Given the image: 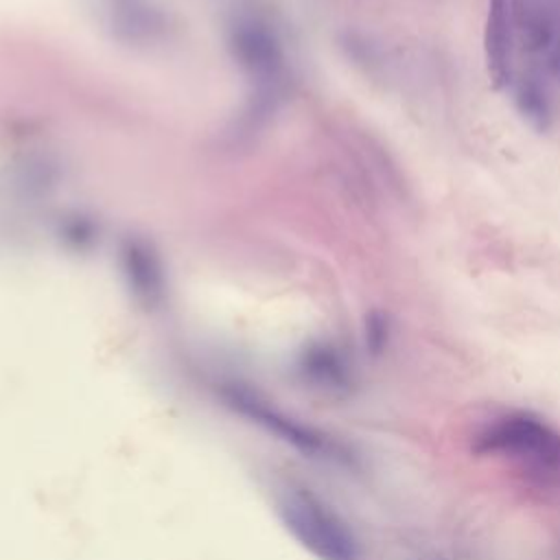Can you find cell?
Wrapping results in <instances>:
<instances>
[{"label":"cell","instance_id":"6da1fadb","mask_svg":"<svg viewBox=\"0 0 560 560\" xmlns=\"http://www.w3.org/2000/svg\"><path fill=\"white\" fill-rule=\"evenodd\" d=\"M472 448L508 459L542 483H560V431L534 413L512 411L490 420Z\"/></svg>","mask_w":560,"mask_h":560},{"label":"cell","instance_id":"7a4b0ae2","mask_svg":"<svg viewBox=\"0 0 560 560\" xmlns=\"http://www.w3.org/2000/svg\"><path fill=\"white\" fill-rule=\"evenodd\" d=\"M276 505L284 529L317 560H361L350 525L308 488L287 486Z\"/></svg>","mask_w":560,"mask_h":560},{"label":"cell","instance_id":"3957f363","mask_svg":"<svg viewBox=\"0 0 560 560\" xmlns=\"http://www.w3.org/2000/svg\"><path fill=\"white\" fill-rule=\"evenodd\" d=\"M221 396L230 409H234L238 416L256 422L267 433H273L276 438L284 440L300 453L324 459V462H337L346 464L350 459L348 451L332 440L330 435L322 433L319 429L295 420L287 416L282 409H278L273 402H269L260 392H256L249 385L243 383H225L221 385Z\"/></svg>","mask_w":560,"mask_h":560},{"label":"cell","instance_id":"277c9868","mask_svg":"<svg viewBox=\"0 0 560 560\" xmlns=\"http://www.w3.org/2000/svg\"><path fill=\"white\" fill-rule=\"evenodd\" d=\"M225 44L236 66L258 83V90L278 96L287 77V52L276 28L260 18L238 15L228 24Z\"/></svg>","mask_w":560,"mask_h":560},{"label":"cell","instance_id":"5b68a950","mask_svg":"<svg viewBox=\"0 0 560 560\" xmlns=\"http://www.w3.org/2000/svg\"><path fill=\"white\" fill-rule=\"evenodd\" d=\"M512 7L525 48L560 85V0H512Z\"/></svg>","mask_w":560,"mask_h":560},{"label":"cell","instance_id":"8992f818","mask_svg":"<svg viewBox=\"0 0 560 560\" xmlns=\"http://www.w3.org/2000/svg\"><path fill=\"white\" fill-rule=\"evenodd\" d=\"M120 273L127 289L147 308L162 304L166 295V269L151 241L142 236H127L118 247Z\"/></svg>","mask_w":560,"mask_h":560},{"label":"cell","instance_id":"52a82bcc","mask_svg":"<svg viewBox=\"0 0 560 560\" xmlns=\"http://www.w3.org/2000/svg\"><path fill=\"white\" fill-rule=\"evenodd\" d=\"M514 7L512 0H486L483 57L494 90H510L514 79Z\"/></svg>","mask_w":560,"mask_h":560},{"label":"cell","instance_id":"ba28073f","mask_svg":"<svg viewBox=\"0 0 560 560\" xmlns=\"http://www.w3.org/2000/svg\"><path fill=\"white\" fill-rule=\"evenodd\" d=\"M510 92H512L516 114L523 118V122L529 129H534L536 133H547L553 127L556 122L553 98L538 74H532V72L514 74Z\"/></svg>","mask_w":560,"mask_h":560},{"label":"cell","instance_id":"9c48e42d","mask_svg":"<svg viewBox=\"0 0 560 560\" xmlns=\"http://www.w3.org/2000/svg\"><path fill=\"white\" fill-rule=\"evenodd\" d=\"M302 372L308 381L326 389H346L350 383V368L343 354L330 343H315L302 354Z\"/></svg>","mask_w":560,"mask_h":560},{"label":"cell","instance_id":"30bf717a","mask_svg":"<svg viewBox=\"0 0 560 560\" xmlns=\"http://www.w3.org/2000/svg\"><path fill=\"white\" fill-rule=\"evenodd\" d=\"M389 319L381 311H370L365 317V346L372 354H381L389 341Z\"/></svg>","mask_w":560,"mask_h":560}]
</instances>
